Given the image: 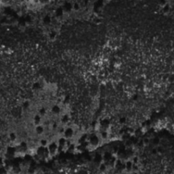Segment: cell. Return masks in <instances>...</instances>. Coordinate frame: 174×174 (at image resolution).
Returning <instances> with one entry per match:
<instances>
[{
	"mask_svg": "<svg viewBox=\"0 0 174 174\" xmlns=\"http://www.w3.org/2000/svg\"><path fill=\"white\" fill-rule=\"evenodd\" d=\"M47 148L48 151L50 152L51 157H53L54 156L57 155L58 153H59V146H58V143H57V139L50 141Z\"/></svg>",
	"mask_w": 174,
	"mask_h": 174,
	"instance_id": "obj_1",
	"label": "cell"
},
{
	"mask_svg": "<svg viewBox=\"0 0 174 174\" xmlns=\"http://www.w3.org/2000/svg\"><path fill=\"white\" fill-rule=\"evenodd\" d=\"M49 142H50V141H49L48 139L45 138V137H43V138H41V139L39 141V145H40V146H44V147H47Z\"/></svg>",
	"mask_w": 174,
	"mask_h": 174,
	"instance_id": "obj_2",
	"label": "cell"
},
{
	"mask_svg": "<svg viewBox=\"0 0 174 174\" xmlns=\"http://www.w3.org/2000/svg\"><path fill=\"white\" fill-rule=\"evenodd\" d=\"M142 142L144 147L148 146L150 143V137H145L144 139H142Z\"/></svg>",
	"mask_w": 174,
	"mask_h": 174,
	"instance_id": "obj_3",
	"label": "cell"
}]
</instances>
